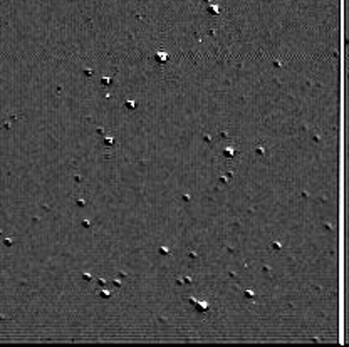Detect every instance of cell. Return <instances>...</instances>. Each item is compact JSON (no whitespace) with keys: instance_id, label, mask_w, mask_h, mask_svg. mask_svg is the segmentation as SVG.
<instances>
[{"instance_id":"6da1fadb","label":"cell","mask_w":349,"mask_h":347,"mask_svg":"<svg viewBox=\"0 0 349 347\" xmlns=\"http://www.w3.org/2000/svg\"><path fill=\"white\" fill-rule=\"evenodd\" d=\"M192 304L197 305V309H198L200 312H205L206 309H208V305H206L205 302H198V300H195V299H192Z\"/></svg>"}]
</instances>
